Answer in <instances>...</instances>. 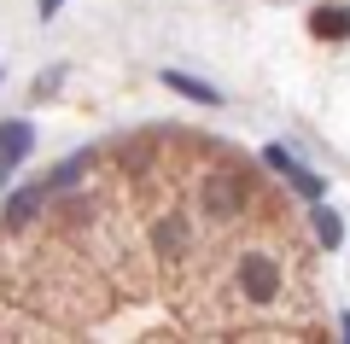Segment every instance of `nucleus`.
Here are the masks:
<instances>
[{
  "label": "nucleus",
  "instance_id": "obj_1",
  "mask_svg": "<svg viewBox=\"0 0 350 344\" xmlns=\"http://www.w3.org/2000/svg\"><path fill=\"white\" fill-rule=\"evenodd\" d=\"M262 163H269V170H275V175H280V181H286L298 198H310V204H315V198H327V181H321L315 170H304V163L292 158L286 146H269V152H262Z\"/></svg>",
  "mask_w": 350,
  "mask_h": 344
},
{
  "label": "nucleus",
  "instance_id": "obj_2",
  "mask_svg": "<svg viewBox=\"0 0 350 344\" xmlns=\"http://www.w3.org/2000/svg\"><path fill=\"white\" fill-rule=\"evenodd\" d=\"M47 204H53V187H47V181H29V187H18V193L6 198V216H0V228H29V222H36Z\"/></svg>",
  "mask_w": 350,
  "mask_h": 344
},
{
  "label": "nucleus",
  "instance_id": "obj_3",
  "mask_svg": "<svg viewBox=\"0 0 350 344\" xmlns=\"http://www.w3.org/2000/svg\"><path fill=\"white\" fill-rule=\"evenodd\" d=\"M310 36L315 41H350V6L345 0H321L310 12Z\"/></svg>",
  "mask_w": 350,
  "mask_h": 344
},
{
  "label": "nucleus",
  "instance_id": "obj_4",
  "mask_svg": "<svg viewBox=\"0 0 350 344\" xmlns=\"http://www.w3.org/2000/svg\"><path fill=\"white\" fill-rule=\"evenodd\" d=\"M310 234H315V246H321V251H338V246H345V222H338V210L327 204V198H315V210H310Z\"/></svg>",
  "mask_w": 350,
  "mask_h": 344
},
{
  "label": "nucleus",
  "instance_id": "obj_5",
  "mask_svg": "<svg viewBox=\"0 0 350 344\" xmlns=\"http://www.w3.org/2000/svg\"><path fill=\"white\" fill-rule=\"evenodd\" d=\"M163 88H175L181 99H199V105H222V94H216L211 82H199V76H181V70H163Z\"/></svg>",
  "mask_w": 350,
  "mask_h": 344
},
{
  "label": "nucleus",
  "instance_id": "obj_6",
  "mask_svg": "<svg viewBox=\"0 0 350 344\" xmlns=\"http://www.w3.org/2000/svg\"><path fill=\"white\" fill-rule=\"evenodd\" d=\"M0 152H6V158H29V152H36V129H29V123H18V117H12V123H0Z\"/></svg>",
  "mask_w": 350,
  "mask_h": 344
},
{
  "label": "nucleus",
  "instance_id": "obj_7",
  "mask_svg": "<svg viewBox=\"0 0 350 344\" xmlns=\"http://www.w3.org/2000/svg\"><path fill=\"white\" fill-rule=\"evenodd\" d=\"M59 76H64V70H47V76H36V99H41V94H53V88H59Z\"/></svg>",
  "mask_w": 350,
  "mask_h": 344
},
{
  "label": "nucleus",
  "instance_id": "obj_8",
  "mask_svg": "<svg viewBox=\"0 0 350 344\" xmlns=\"http://www.w3.org/2000/svg\"><path fill=\"white\" fill-rule=\"evenodd\" d=\"M59 6H64V0H36V12H41V18H53Z\"/></svg>",
  "mask_w": 350,
  "mask_h": 344
}]
</instances>
